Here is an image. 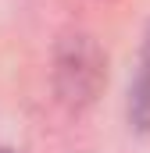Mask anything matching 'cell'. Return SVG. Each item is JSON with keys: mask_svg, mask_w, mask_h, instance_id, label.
<instances>
[{"mask_svg": "<svg viewBox=\"0 0 150 153\" xmlns=\"http://www.w3.org/2000/svg\"><path fill=\"white\" fill-rule=\"evenodd\" d=\"M104 78H107V57L93 43V36L75 32V36L61 39L54 53V89L61 103L68 107L93 103L97 93L104 89Z\"/></svg>", "mask_w": 150, "mask_h": 153, "instance_id": "1", "label": "cell"}, {"mask_svg": "<svg viewBox=\"0 0 150 153\" xmlns=\"http://www.w3.org/2000/svg\"><path fill=\"white\" fill-rule=\"evenodd\" d=\"M129 121L136 132H150V25L143 32V46H140L132 85H129Z\"/></svg>", "mask_w": 150, "mask_h": 153, "instance_id": "2", "label": "cell"}, {"mask_svg": "<svg viewBox=\"0 0 150 153\" xmlns=\"http://www.w3.org/2000/svg\"><path fill=\"white\" fill-rule=\"evenodd\" d=\"M0 153H14V150H7V146H0Z\"/></svg>", "mask_w": 150, "mask_h": 153, "instance_id": "3", "label": "cell"}]
</instances>
